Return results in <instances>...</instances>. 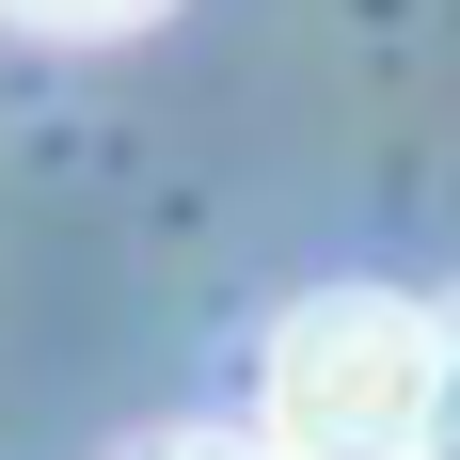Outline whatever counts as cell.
Segmentation results:
<instances>
[{"instance_id": "cell-1", "label": "cell", "mask_w": 460, "mask_h": 460, "mask_svg": "<svg viewBox=\"0 0 460 460\" xmlns=\"http://www.w3.org/2000/svg\"><path fill=\"white\" fill-rule=\"evenodd\" d=\"M429 381H445V318L397 286H302L270 318V381H254V445L270 460H413Z\"/></svg>"}, {"instance_id": "cell-2", "label": "cell", "mask_w": 460, "mask_h": 460, "mask_svg": "<svg viewBox=\"0 0 460 460\" xmlns=\"http://www.w3.org/2000/svg\"><path fill=\"white\" fill-rule=\"evenodd\" d=\"M413 460H460V302H445V381H429V429H413Z\"/></svg>"}, {"instance_id": "cell-3", "label": "cell", "mask_w": 460, "mask_h": 460, "mask_svg": "<svg viewBox=\"0 0 460 460\" xmlns=\"http://www.w3.org/2000/svg\"><path fill=\"white\" fill-rule=\"evenodd\" d=\"M16 16H32V32H143L159 0H16Z\"/></svg>"}, {"instance_id": "cell-4", "label": "cell", "mask_w": 460, "mask_h": 460, "mask_svg": "<svg viewBox=\"0 0 460 460\" xmlns=\"http://www.w3.org/2000/svg\"><path fill=\"white\" fill-rule=\"evenodd\" d=\"M128 460H270L254 429H159V445H128Z\"/></svg>"}]
</instances>
